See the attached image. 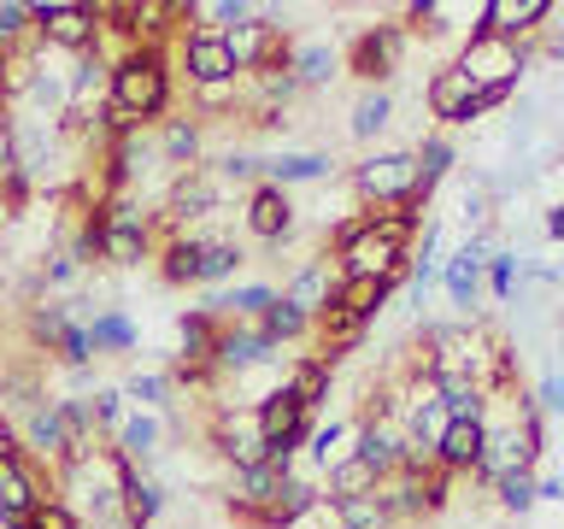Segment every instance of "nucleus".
<instances>
[{
  "instance_id": "f257e3e1",
  "label": "nucleus",
  "mask_w": 564,
  "mask_h": 529,
  "mask_svg": "<svg viewBox=\"0 0 564 529\" xmlns=\"http://www.w3.org/2000/svg\"><path fill=\"white\" fill-rule=\"evenodd\" d=\"M412 212H377V218H352L335 229V241H341V271L335 277H359V282H405V253H412V236H417Z\"/></svg>"
},
{
  "instance_id": "f03ea898",
  "label": "nucleus",
  "mask_w": 564,
  "mask_h": 529,
  "mask_svg": "<svg viewBox=\"0 0 564 529\" xmlns=\"http://www.w3.org/2000/svg\"><path fill=\"white\" fill-rule=\"evenodd\" d=\"M106 100H112L123 118L153 123V118L171 106V60H165V53L135 47L130 60L112 65V88H106Z\"/></svg>"
},
{
  "instance_id": "7ed1b4c3",
  "label": "nucleus",
  "mask_w": 564,
  "mask_h": 529,
  "mask_svg": "<svg viewBox=\"0 0 564 529\" xmlns=\"http://www.w3.org/2000/svg\"><path fill=\"white\" fill-rule=\"evenodd\" d=\"M352 194H359L365 206H405L412 218H423V183H417L412 148L359 159V171H352Z\"/></svg>"
},
{
  "instance_id": "20e7f679",
  "label": "nucleus",
  "mask_w": 564,
  "mask_h": 529,
  "mask_svg": "<svg viewBox=\"0 0 564 529\" xmlns=\"http://www.w3.org/2000/svg\"><path fill=\"white\" fill-rule=\"evenodd\" d=\"M30 24H35V42H47L53 53H70V60L100 42V18H95V7L42 0V7H30Z\"/></svg>"
},
{
  "instance_id": "39448f33",
  "label": "nucleus",
  "mask_w": 564,
  "mask_h": 529,
  "mask_svg": "<svg viewBox=\"0 0 564 529\" xmlns=\"http://www.w3.org/2000/svg\"><path fill=\"white\" fill-rule=\"evenodd\" d=\"M453 65L465 71L476 88H518V71L529 65V47L523 42H500V35H470Z\"/></svg>"
},
{
  "instance_id": "423d86ee",
  "label": "nucleus",
  "mask_w": 564,
  "mask_h": 529,
  "mask_svg": "<svg viewBox=\"0 0 564 529\" xmlns=\"http://www.w3.org/2000/svg\"><path fill=\"white\" fill-rule=\"evenodd\" d=\"M176 65L188 71L194 88H218V83H236L241 77L236 60H229V42H224L218 30H206V24H194L183 42H176Z\"/></svg>"
},
{
  "instance_id": "0eeeda50",
  "label": "nucleus",
  "mask_w": 564,
  "mask_h": 529,
  "mask_svg": "<svg viewBox=\"0 0 564 529\" xmlns=\"http://www.w3.org/2000/svg\"><path fill=\"white\" fill-rule=\"evenodd\" d=\"M241 224H247V236H253V241L282 247V241L294 236V201H289V188L253 183V188H247V206H241Z\"/></svg>"
},
{
  "instance_id": "6e6552de",
  "label": "nucleus",
  "mask_w": 564,
  "mask_h": 529,
  "mask_svg": "<svg viewBox=\"0 0 564 529\" xmlns=\"http://www.w3.org/2000/svg\"><path fill=\"white\" fill-rule=\"evenodd\" d=\"M53 500L47 483H42V465H30L24 453L18 458H0V518H7L12 529H24L30 523V511Z\"/></svg>"
},
{
  "instance_id": "1a4fd4ad",
  "label": "nucleus",
  "mask_w": 564,
  "mask_h": 529,
  "mask_svg": "<svg viewBox=\"0 0 564 529\" xmlns=\"http://www.w3.org/2000/svg\"><path fill=\"white\" fill-rule=\"evenodd\" d=\"M400 60H405V30L400 24H377L347 47V71H359L370 88H382V77H394Z\"/></svg>"
},
{
  "instance_id": "9d476101",
  "label": "nucleus",
  "mask_w": 564,
  "mask_h": 529,
  "mask_svg": "<svg viewBox=\"0 0 564 529\" xmlns=\"http://www.w3.org/2000/svg\"><path fill=\"white\" fill-rule=\"evenodd\" d=\"M271 353H276V342L259 324H224L218 347H212V365H218V377H241V370L271 365Z\"/></svg>"
},
{
  "instance_id": "9b49d317",
  "label": "nucleus",
  "mask_w": 564,
  "mask_h": 529,
  "mask_svg": "<svg viewBox=\"0 0 564 529\" xmlns=\"http://www.w3.org/2000/svg\"><path fill=\"white\" fill-rule=\"evenodd\" d=\"M488 253H494V236H465V247L441 264V282H447V300L458 312L476 306V294H482V271H488Z\"/></svg>"
},
{
  "instance_id": "f8f14e48",
  "label": "nucleus",
  "mask_w": 564,
  "mask_h": 529,
  "mask_svg": "<svg viewBox=\"0 0 564 529\" xmlns=\"http://www.w3.org/2000/svg\"><path fill=\"white\" fill-rule=\"evenodd\" d=\"M546 18H553V0H488V7L476 12V30L500 35V42H523V35H535Z\"/></svg>"
},
{
  "instance_id": "ddd939ff",
  "label": "nucleus",
  "mask_w": 564,
  "mask_h": 529,
  "mask_svg": "<svg viewBox=\"0 0 564 529\" xmlns=\"http://www.w3.org/2000/svg\"><path fill=\"white\" fill-rule=\"evenodd\" d=\"M212 447H218L236 471L247 465H264V435H259V423H253V406L247 412H218V423H212Z\"/></svg>"
},
{
  "instance_id": "4468645a",
  "label": "nucleus",
  "mask_w": 564,
  "mask_h": 529,
  "mask_svg": "<svg viewBox=\"0 0 564 529\" xmlns=\"http://www.w3.org/2000/svg\"><path fill=\"white\" fill-rule=\"evenodd\" d=\"M352 453H359L377 476H394L400 458H405V430H400V423H388V418H359Z\"/></svg>"
},
{
  "instance_id": "2eb2a0df",
  "label": "nucleus",
  "mask_w": 564,
  "mask_h": 529,
  "mask_svg": "<svg viewBox=\"0 0 564 529\" xmlns=\"http://www.w3.org/2000/svg\"><path fill=\"white\" fill-rule=\"evenodd\" d=\"M282 488V471L276 465H247V471H229V511L241 523H259V511L276 500Z\"/></svg>"
},
{
  "instance_id": "dca6fc26",
  "label": "nucleus",
  "mask_w": 564,
  "mask_h": 529,
  "mask_svg": "<svg viewBox=\"0 0 564 529\" xmlns=\"http://www.w3.org/2000/svg\"><path fill=\"white\" fill-rule=\"evenodd\" d=\"M159 229H130V224H95V253L118 271H135L141 259H153Z\"/></svg>"
},
{
  "instance_id": "f3484780",
  "label": "nucleus",
  "mask_w": 564,
  "mask_h": 529,
  "mask_svg": "<svg viewBox=\"0 0 564 529\" xmlns=\"http://www.w3.org/2000/svg\"><path fill=\"white\" fill-rule=\"evenodd\" d=\"M159 441H165V418H159V412H130L118 423V435H112V453L123 458V465L148 471L159 458Z\"/></svg>"
},
{
  "instance_id": "a211bd4d",
  "label": "nucleus",
  "mask_w": 564,
  "mask_h": 529,
  "mask_svg": "<svg viewBox=\"0 0 564 529\" xmlns=\"http://www.w3.org/2000/svg\"><path fill=\"white\" fill-rule=\"evenodd\" d=\"M423 100H430V118H441V123H465L470 106H476V83H470L458 65H441L435 77H430V88H423Z\"/></svg>"
},
{
  "instance_id": "6ab92c4d",
  "label": "nucleus",
  "mask_w": 564,
  "mask_h": 529,
  "mask_svg": "<svg viewBox=\"0 0 564 529\" xmlns=\"http://www.w3.org/2000/svg\"><path fill=\"white\" fill-rule=\"evenodd\" d=\"M335 282H341V277L329 271V259H306V264H300V271L289 277V289H282V300H289L294 312H306V317H324V312H329Z\"/></svg>"
},
{
  "instance_id": "aec40b11",
  "label": "nucleus",
  "mask_w": 564,
  "mask_h": 529,
  "mask_svg": "<svg viewBox=\"0 0 564 529\" xmlns=\"http://www.w3.org/2000/svg\"><path fill=\"white\" fill-rule=\"evenodd\" d=\"M324 506V494H317V483H306V476H282V488H276V500L259 511V523L253 529H289L300 523L306 511Z\"/></svg>"
},
{
  "instance_id": "412c9836",
  "label": "nucleus",
  "mask_w": 564,
  "mask_h": 529,
  "mask_svg": "<svg viewBox=\"0 0 564 529\" xmlns=\"http://www.w3.org/2000/svg\"><path fill=\"white\" fill-rule=\"evenodd\" d=\"M200 159H206L200 118H171L165 136H159V165H171V176H176V171H194Z\"/></svg>"
},
{
  "instance_id": "4be33fe9",
  "label": "nucleus",
  "mask_w": 564,
  "mask_h": 529,
  "mask_svg": "<svg viewBox=\"0 0 564 529\" xmlns=\"http://www.w3.org/2000/svg\"><path fill=\"white\" fill-rule=\"evenodd\" d=\"M317 176H335V159L329 153H276V159H259V183H271V188L317 183Z\"/></svg>"
},
{
  "instance_id": "5701e85b",
  "label": "nucleus",
  "mask_w": 564,
  "mask_h": 529,
  "mask_svg": "<svg viewBox=\"0 0 564 529\" xmlns=\"http://www.w3.org/2000/svg\"><path fill=\"white\" fill-rule=\"evenodd\" d=\"M200 229H176V236H159V271H165V282H200V253H206Z\"/></svg>"
},
{
  "instance_id": "b1692460",
  "label": "nucleus",
  "mask_w": 564,
  "mask_h": 529,
  "mask_svg": "<svg viewBox=\"0 0 564 529\" xmlns=\"http://www.w3.org/2000/svg\"><path fill=\"white\" fill-rule=\"evenodd\" d=\"M482 441H488V423H447L441 441H435V465L441 471H476Z\"/></svg>"
},
{
  "instance_id": "393cba45",
  "label": "nucleus",
  "mask_w": 564,
  "mask_h": 529,
  "mask_svg": "<svg viewBox=\"0 0 564 529\" xmlns=\"http://www.w3.org/2000/svg\"><path fill=\"white\" fill-rule=\"evenodd\" d=\"M159 511H165V488L148 471L123 465V529H148Z\"/></svg>"
},
{
  "instance_id": "a878e982",
  "label": "nucleus",
  "mask_w": 564,
  "mask_h": 529,
  "mask_svg": "<svg viewBox=\"0 0 564 529\" xmlns=\"http://www.w3.org/2000/svg\"><path fill=\"white\" fill-rule=\"evenodd\" d=\"M388 282H359V277H341L335 282V294H329V306L335 312H347V317H359V324H370V317H377L382 306H388Z\"/></svg>"
},
{
  "instance_id": "bb28decb",
  "label": "nucleus",
  "mask_w": 564,
  "mask_h": 529,
  "mask_svg": "<svg viewBox=\"0 0 564 529\" xmlns=\"http://www.w3.org/2000/svg\"><path fill=\"white\" fill-rule=\"evenodd\" d=\"M388 123H394V95H388V88H365V95L352 100V112H347V136L370 141V136H382Z\"/></svg>"
},
{
  "instance_id": "cd10ccee",
  "label": "nucleus",
  "mask_w": 564,
  "mask_h": 529,
  "mask_svg": "<svg viewBox=\"0 0 564 529\" xmlns=\"http://www.w3.org/2000/svg\"><path fill=\"white\" fill-rule=\"evenodd\" d=\"M83 330H88V347H95V353H130V347H135V324H130L118 306L83 317Z\"/></svg>"
},
{
  "instance_id": "c85d7f7f",
  "label": "nucleus",
  "mask_w": 564,
  "mask_h": 529,
  "mask_svg": "<svg viewBox=\"0 0 564 529\" xmlns=\"http://www.w3.org/2000/svg\"><path fill=\"white\" fill-rule=\"evenodd\" d=\"M218 317L212 312H188L183 317V330H176V342H183V353H176V359L183 365H212V347H218Z\"/></svg>"
},
{
  "instance_id": "c756f323",
  "label": "nucleus",
  "mask_w": 564,
  "mask_h": 529,
  "mask_svg": "<svg viewBox=\"0 0 564 529\" xmlns=\"http://www.w3.org/2000/svg\"><path fill=\"white\" fill-rule=\"evenodd\" d=\"M282 395L312 412L317 400H329V365H324V359H300L289 377H282Z\"/></svg>"
},
{
  "instance_id": "7c9ffc66",
  "label": "nucleus",
  "mask_w": 564,
  "mask_h": 529,
  "mask_svg": "<svg viewBox=\"0 0 564 529\" xmlns=\"http://www.w3.org/2000/svg\"><path fill=\"white\" fill-rule=\"evenodd\" d=\"M289 77H294L300 88H324V83L335 77V53H329L324 42H300V47L289 53Z\"/></svg>"
},
{
  "instance_id": "2f4dec72",
  "label": "nucleus",
  "mask_w": 564,
  "mask_h": 529,
  "mask_svg": "<svg viewBox=\"0 0 564 529\" xmlns=\"http://www.w3.org/2000/svg\"><path fill=\"white\" fill-rule=\"evenodd\" d=\"M382 476L365 465L359 453H347L341 465H329V500H359V494H377Z\"/></svg>"
},
{
  "instance_id": "473e14b6",
  "label": "nucleus",
  "mask_w": 564,
  "mask_h": 529,
  "mask_svg": "<svg viewBox=\"0 0 564 529\" xmlns=\"http://www.w3.org/2000/svg\"><path fill=\"white\" fill-rule=\"evenodd\" d=\"M412 159H417V183H423V201L435 194V183L453 171V141L447 136H423L417 148H412Z\"/></svg>"
},
{
  "instance_id": "72a5a7b5",
  "label": "nucleus",
  "mask_w": 564,
  "mask_h": 529,
  "mask_svg": "<svg viewBox=\"0 0 564 529\" xmlns=\"http://www.w3.org/2000/svg\"><path fill=\"white\" fill-rule=\"evenodd\" d=\"M123 400H135V412H159V406H171V370H135V377H123Z\"/></svg>"
},
{
  "instance_id": "f704fd0d",
  "label": "nucleus",
  "mask_w": 564,
  "mask_h": 529,
  "mask_svg": "<svg viewBox=\"0 0 564 529\" xmlns=\"http://www.w3.org/2000/svg\"><path fill=\"white\" fill-rule=\"evenodd\" d=\"M329 529H388V511L377 494H359V500H329Z\"/></svg>"
},
{
  "instance_id": "c9c22d12",
  "label": "nucleus",
  "mask_w": 564,
  "mask_h": 529,
  "mask_svg": "<svg viewBox=\"0 0 564 529\" xmlns=\"http://www.w3.org/2000/svg\"><path fill=\"white\" fill-rule=\"evenodd\" d=\"M247 264V247L229 241V236H212L206 253H200V282H229Z\"/></svg>"
},
{
  "instance_id": "e433bc0d",
  "label": "nucleus",
  "mask_w": 564,
  "mask_h": 529,
  "mask_svg": "<svg viewBox=\"0 0 564 529\" xmlns=\"http://www.w3.org/2000/svg\"><path fill=\"white\" fill-rule=\"evenodd\" d=\"M352 435H359V423H341V418H329V423H317V430H312V458H317V465H341V458L352 453L347 447V441Z\"/></svg>"
},
{
  "instance_id": "4c0bfd02",
  "label": "nucleus",
  "mask_w": 564,
  "mask_h": 529,
  "mask_svg": "<svg viewBox=\"0 0 564 529\" xmlns=\"http://www.w3.org/2000/svg\"><path fill=\"white\" fill-rule=\"evenodd\" d=\"M30 42H35L30 7L24 0H0V60H7V53H24Z\"/></svg>"
},
{
  "instance_id": "58836bf2",
  "label": "nucleus",
  "mask_w": 564,
  "mask_h": 529,
  "mask_svg": "<svg viewBox=\"0 0 564 529\" xmlns=\"http://www.w3.org/2000/svg\"><path fill=\"white\" fill-rule=\"evenodd\" d=\"M259 330H264V335H271V342H300V335H306V330H312V317H306V312H294V306H289V300H282V294H276V300H271V312H264V317H259Z\"/></svg>"
},
{
  "instance_id": "ea45409f",
  "label": "nucleus",
  "mask_w": 564,
  "mask_h": 529,
  "mask_svg": "<svg viewBox=\"0 0 564 529\" xmlns=\"http://www.w3.org/2000/svg\"><path fill=\"white\" fill-rule=\"evenodd\" d=\"M88 412H95L100 430H112V435H118V423L130 418V400H123V388L112 382V388H95V395H88Z\"/></svg>"
},
{
  "instance_id": "a19ab883",
  "label": "nucleus",
  "mask_w": 564,
  "mask_h": 529,
  "mask_svg": "<svg viewBox=\"0 0 564 529\" xmlns=\"http://www.w3.org/2000/svg\"><path fill=\"white\" fill-rule=\"evenodd\" d=\"M494 494H500V506L518 511V518H523V511H535V476H529V471L500 476V483H494Z\"/></svg>"
},
{
  "instance_id": "79ce46f5",
  "label": "nucleus",
  "mask_w": 564,
  "mask_h": 529,
  "mask_svg": "<svg viewBox=\"0 0 564 529\" xmlns=\"http://www.w3.org/2000/svg\"><path fill=\"white\" fill-rule=\"evenodd\" d=\"M518 277H523V264L506 253V247H494L488 253V282H494V300H511V289H518Z\"/></svg>"
},
{
  "instance_id": "37998d69",
  "label": "nucleus",
  "mask_w": 564,
  "mask_h": 529,
  "mask_svg": "<svg viewBox=\"0 0 564 529\" xmlns=\"http://www.w3.org/2000/svg\"><path fill=\"white\" fill-rule=\"evenodd\" d=\"M24 529H83V518L59 500V494H53V500H42V506L30 511V523H24Z\"/></svg>"
},
{
  "instance_id": "c03bdc74",
  "label": "nucleus",
  "mask_w": 564,
  "mask_h": 529,
  "mask_svg": "<svg viewBox=\"0 0 564 529\" xmlns=\"http://www.w3.org/2000/svg\"><path fill=\"white\" fill-rule=\"evenodd\" d=\"M53 353H59V359H65L70 370L95 365V347H88V330H83V324H70V330L59 335V347H53Z\"/></svg>"
},
{
  "instance_id": "a18cd8bd",
  "label": "nucleus",
  "mask_w": 564,
  "mask_h": 529,
  "mask_svg": "<svg viewBox=\"0 0 564 529\" xmlns=\"http://www.w3.org/2000/svg\"><path fill=\"white\" fill-rule=\"evenodd\" d=\"M18 183V141H12V118L0 112V188Z\"/></svg>"
},
{
  "instance_id": "49530a36",
  "label": "nucleus",
  "mask_w": 564,
  "mask_h": 529,
  "mask_svg": "<svg viewBox=\"0 0 564 529\" xmlns=\"http://www.w3.org/2000/svg\"><path fill=\"white\" fill-rule=\"evenodd\" d=\"M529 400H535L541 412H564V370H546V377H541V388H535Z\"/></svg>"
},
{
  "instance_id": "de8ad7c7",
  "label": "nucleus",
  "mask_w": 564,
  "mask_h": 529,
  "mask_svg": "<svg viewBox=\"0 0 564 529\" xmlns=\"http://www.w3.org/2000/svg\"><path fill=\"white\" fill-rule=\"evenodd\" d=\"M458 218H465L470 229L482 224L488 218V188H465V194H458Z\"/></svg>"
},
{
  "instance_id": "09e8293b",
  "label": "nucleus",
  "mask_w": 564,
  "mask_h": 529,
  "mask_svg": "<svg viewBox=\"0 0 564 529\" xmlns=\"http://www.w3.org/2000/svg\"><path fill=\"white\" fill-rule=\"evenodd\" d=\"M541 500H564V476H553V471L535 476V506H541Z\"/></svg>"
},
{
  "instance_id": "8fccbe9b",
  "label": "nucleus",
  "mask_w": 564,
  "mask_h": 529,
  "mask_svg": "<svg viewBox=\"0 0 564 529\" xmlns=\"http://www.w3.org/2000/svg\"><path fill=\"white\" fill-rule=\"evenodd\" d=\"M24 447H18V430H12V418L0 412V458H18Z\"/></svg>"
},
{
  "instance_id": "3c124183",
  "label": "nucleus",
  "mask_w": 564,
  "mask_h": 529,
  "mask_svg": "<svg viewBox=\"0 0 564 529\" xmlns=\"http://www.w3.org/2000/svg\"><path fill=\"white\" fill-rule=\"evenodd\" d=\"M546 236H553V241H564V206H553V212H546Z\"/></svg>"
}]
</instances>
